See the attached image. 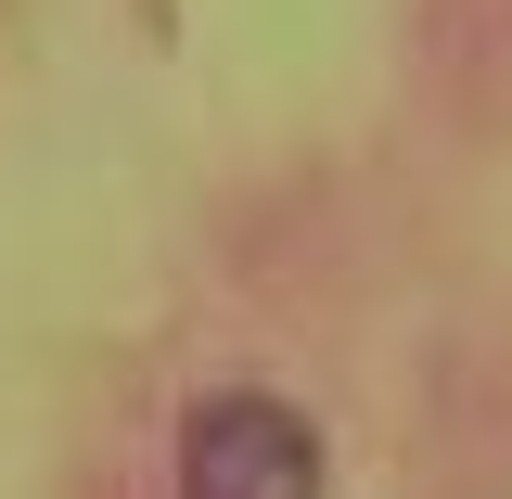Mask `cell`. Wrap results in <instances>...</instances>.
<instances>
[{
	"mask_svg": "<svg viewBox=\"0 0 512 499\" xmlns=\"http://www.w3.org/2000/svg\"><path fill=\"white\" fill-rule=\"evenodd\" d=\"M180 499H320V436L282 397H205L180 423Z\"/></svg>",
	"mask_w": 512,
	"mask_h": 499,
	"instance_id": "cell-1",
	"label": "cell"
}]
</instances>
